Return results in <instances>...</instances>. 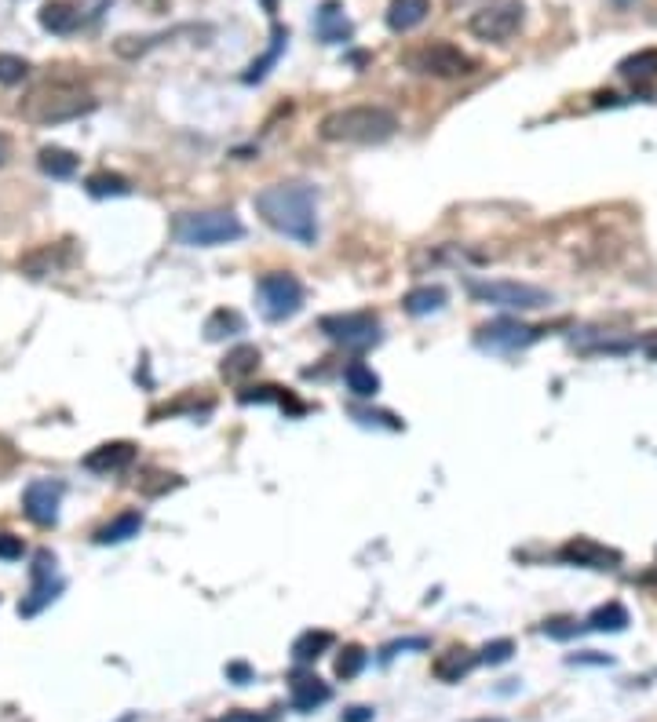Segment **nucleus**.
<instances>
[{
    "label": "nucleus",
    "instance_id": "nucleus-34",
    "mask_svg": "<svg viewBox=\"0 0 657 722\" xmlns=\"http://www.w3.org/2000/svg\"><path fill=\"white\" fill-rule=\"evenodd\" d=\"M282 45H285V33H282V29H278V33H275V45H270V52H267V55H263V59H256V62H252V66H249V73H245V80H263V73H267V66H270V62H275V59H278V52H282Z\"/></svg>",
    "mask_w": 657,
    "mask_h": 722
},
{
    "label": "nucleus",
    "instance_id": "nucleus-42",
    "mask_svg": "<svg viewBox=\"0 0 657 722\" xmlns=\"http://www.w3.org/2000/svg\"><path fill=\"white\" fill-rule=\"evenodd\" d=\"M613 4H617V8H628V4H636V0H613Z\"/></svg>",
    "mask_w": 657,
    "mask_h": 722
},
{
    "label": "nucleus",
    "instance_id": "nucleus-19",
    "mask_svg": "<svg viewBox=\"0 0 657 722\" xmlns=\"http://www.w3.org/2000/svg\"><path fill=\"white\" fill-rule=\"evenodd\" d=\"M333 693H329V686L322 678H315V675H300L296 682H292V708L296 711H315L318 704H325Z\"/></svg>",
    "mask_w": 657,
    "mask_h": 722
},
{
    "label": "nucleus",
    "instance_id": "nucleus-23",
    "mask_svg": "<svg viewBox=\"0 0 657 722\" xmlns=\"http://www.w3.org/2000/svg\"><path fill=\"white\" fill-rule=\"evenodd\" d=\"M238 332H245V317H242L238 310L219 307V310H212L209 321H205V340H212V343L230 340V336H238Z\"/></svg>",
    "mask_w": 657,
    "mask_h": 722
},
{
    "label": "nucleus",
    "instance_id": "nucleus-16",
    "mask_svg": "<svg viewBox=\"0 0 657 722\" xmlns=\"http://www.w3.org/2000/svg\"><path fill=\"white\" fill-rule=\"evenodd\" d=\"M315 29H318V37L325 40V45H340V40L351 37V22L343 19V8L336 4V0H325V4L318 8Z\"/></svg>",
    "mask_w": 657,
    "mask_h": 722
},
{
    "label": "nucleus",
    "instance_id": "nucleus-7",
    "mask_svg": "<svg viewBox=\"0 0 657 722\" xmlns=\"http://www.w3.org/2000/svg\"><path fill=\"white\" fill-rule=\"evenodd\" d=\"M322 332L340 343L343 350H369L380 343V321L369 310H351V314H325L322 321Z\"/></svg>",
    "mask_w": 657,
    "mask_h": 722
},
{
    "label": "nucleus",
    "instance_id": "nucleus-1",
    "mask_svg": "<svg viewBox=\"0 0 657 722\" xmlns=\"http://www.w3.org/2000/svg\"><path fill=\"white\" fill-rule=\"evenodd\" d=\"M252 205L259 219L278 230L282 237H292L300 245H315L318 241V197L315 186L307 183H270L263 186Z\"/></svg>",
    "mask_w": 657,
    "mask_h": 722
},
{
    "label": "nucleus",
    "instance_id": "nucleus-12",
    "mask_svg": "<svg viewBox=\"0 0 657 722\" xmlns=\"http://www.w3.org/2000/svg\"><path fill=\"white\" fill-rule=\"evenodd\" d=\"M559 558L566 566H585V570H617L621 566V554L606 544H595L592 537H573L559 547Z\"/></svg>",
    "mask_w": 657,
    "mask_h": 722
},
{
    "label": "nucleus",
    "instance_id": "nucleus-35",
    "mask_svg": "<svg viewBox=\"0 0 657 722\" xmlns=\"http://www.w3.org/2000/svg\"><path fill=\"white\" fill-rule=\"evenodd\" d=\"M22 551H26L22 537H12V533H0V558H4V562H15V558H22Z\"/></svg>",
    "mask_w": 657,
    "mask_h": 722
},
{
    "label": "nucleus",
    "instance_id": "nucleus-33",
    "mask_svg": "<svg viewBox=\"0 0 657 722\" xmlns=\"http://www.w3.org/2000/svg\"><path fill=\"white\" fill-rule=\"evenodd\" d=\"M512 653H515V642L512 638H497V642H486L479 660L482 664H505V660H512Z\"/></svg>",
    "mask_w": 657,
    "mask_h": 722
},
{
    "label": "nucleus",
    "instance_id": "nucleus-14",
    "mask_svg": "<svg viewBox=\"0 0 657 722\" xmlns=\"http://www.w3.org/2000/svg\"><path fill=\"white\" fill-rule=\"evenodd\" d=\"M132 460H136L132 441H106V446H99L85 456V467L92 474H113V471H125Z\"/></svg>",
    "mask_w": 657,
    "mask_h": 722
},
{
    "label": "nucleus",
    "instance_id": "nucleus-15",
    "mask_svg": "<svg viewBox=\"0 0 657 722\" xmlns=\"http://www.w3.org/2000/svg\"><path fill=\"white\" fill-rule=\"evenodd\" d=\"M428 15H431V0H391L388 4V26L395 33L416 29Z\"/></svg>",
    "mask_w": 657,
    "mask_h": 722
},
{
    "label": "nucleus",
    "instance_id": "nucleus-29",
    "mask_svg": "<svg viewBox=\"0 0 657 722\" xmlns=\"http://www.w3.org/2000/svg\"><path fill=\"white\" fill-rule=\"evenodd\" d=\"M329 646H333V635H329V631H303V635L292 642V657H296V660H318Z\"/></svg>",
    "mask_w": 657,
    "mask_h": 722
},
{
    "label": "nucleus",
    "instance_id": "nucleus-13",
    "mask_svg": "<svg viewBox=\"0 0 657 722\" xmlns=\"http://www.w3.org/2000/svg\"><path fill=\"white\" fill-rule=\"evenodd\" d=\"M533 340H537V329L519 325V321H508V317H500V321H493V325L479 329V347H493V350H519V347H526Z\"/></svg>",
    "mask_w": 657,
    "mask_h": 722
},
{
    "label": "nucleus",
    "instance_id": "nucleus-37",
    "mask_svg": "<svg viewBox=\"0 0 657 722\" xmlns=\"http://www.w3.org/2000/svg\"><path fill=\"white\" fill-rule=\"evenodd\" d=\"M216 722H270V715H256V711H226Z\"/></svg>",
    "mask_w": 657,
    "mask_h": 722
},
{
    "label": "nucleus",
    "instance_id": "nucleus-41",
    "mask_svg": "<svg viewBox=\"0 0 657 722\" xmlns=\"http://www.w3.org/2000/svg\"><path fill=\"white\" fill-rule=\"evenodd\" d=\"M570 664H610V657H570Z\"/></svg>",
    "mask_w": 657,
    "mask_h": 722
},
{
    "label": "nucleus",
    "instance_id": "nucleus-27",
    "mask_svg": "<svg viewBox=\"0 0 657 722\" xmlns=\"http://www.w3.org/2000/svg\"><path fill=\"white\" fill-rule=\"evenodd\" d=\"M617 73L628 77V80H650V77H657V48H643V52L621 59Z\"/></svg>",
    "mask_w": 657,
    "mask_h": 722
},
{
    "label": "nucleus",
    "instance_id": "nucleus-20",
    "mask_svg": "<svg viewBox=\"0 0 657 722\" xmlns=\"http://www.w3.org/2000/svg\"><path fill=\"white\" fill-rule=\"evenodd\" d=\"M256 369H259V350H256L252 343H242V347H234V350H226L223 365H219V373H223L226 380H245V376H252Z\"/></svg>",
    "mask_w": 657,
    "mask_h": 722
},
{
    "label": "nucleus",
    "instance_id": "nucleus-32",
    "mask_svg": "<svg viewBox=\"0 0 657 722\" xmlns=\"http://www.w3.org/2000/svg\"><path fill=\"white\" fill-rule=\"evenodd\" d=\"M29 77V62L19 55H0V85H19Z\"/></svg>",
    "mask_w": 657,
    "mask_h": 722
},
{
    "label": "nucleus",
    "instance_id": "nucleus-43",
    "mask_svg": "<svg viewBox=\"0 0 657 722\" xmlns=\"http://www.w3.org/2000/svg\"><path fill=\"white\" fill-rule=\"evenodd\" d=\"M479 722H505V718H479Z\"/></svg>",
    "mask_w": 657,
    "mask_h": 722
},
{
    "label": "nucleus",
    "instance_id": "nucleus-25",
    "mask_svg": "<svg viewBox=\"0 0 657 722\" xmlns=\"http://www.w3.org/2000/svg\"><path fill=\"white\" fill-rule=\"evenodd\" d=\"M573 347L585 350V354H628L636 350V340L625 336H603V332H588V336H573Z\"/></svg>",
    "mask_w": 657,
    "mask_h": 722
},
{
    "label": "nucleus",
    "instance_id": "nucleus-36",
    "mask_svg": "<svg viewBox=\"0 0 657 722\" xmlns=\"http://www.w3.org/2000/svg\"><path fill=\"white\" fill-rule=\"evenodd\" d=\"M545 635H552V638H570V635H577V620H548V624H545Z\"/></svg>",
    "mask_w": 657,
    "mask_h": 722
},
{
    "label": "nucleus",
    "instance_id": "nucleus-26",
    "mask_svg": "<svg viewBox=\"0 0 657 722\" xmlns=\"http://www.w3.org/2000/svg\"><path fill=\"white\" fill-rule=\"evenodd\" d=\"M343 383L355 398H376L380 394V376L365 365V361H351V365L343 369Z\"/></svg>",
    "mask_w": 657,
    "mask_h": 722
},
{
    "label": "nucleus",
    "instance_id": "nucleus-21",
    "mask_svg": "<svg viewBox=\"0 0 657 722\" xmlns=\"http://www.w3.org/2000/svg\"><path fill=\"white\" fill-rule=\"evenodd\" d=\"M446 289L442 285H420V289H413V292H406V299H402V307H406V314H413V317H423V314H435V310H442L446 307Z\"/></svg>",
    "mask_w": 657,
    "mask_h": 722
},
{
    "label": "nucleus",
    "instance_id": "nucleus-4",
    "mask_svg": "<svg viewBox=\"0 0 657 722\" xmlns=\"http://www.w3.org/2000/svg\"><path fill=\"white\" fill-rule=\"evenodd\" d=\"M172 234H176L179 245L216 249V245H226V241H238L245 234V226L234 212L209 209V212H179L172 219Z\"/></svg>",
    "mask_w": 657,
    "mask_h": 722
},
{
    "label": "nucleus",
    "instance_id": "nucleus-8",
    "mask_svg": "<svg viewBox=\"0 0 657 722\" xmlns=\"http://www.w3.org/2000/svg\"><path fill=\"white\" fill-rule=\"evenodd\" d=\"M522 19H526V8L519 0H500V4L479 8L468 19V29H472V37L486 40V45H505V40H512L522 29Z\"/></svg>",
    "mask_w": 657,
    "mask_h": 722
},
{
    "label": "nucleus",
    "instance_id": "nucleus-30",
    "mask_svg": "<svg viewBox=\"0 0 657 722\" xmlns=\"http://www.w3.org/2000/svg\"><path fill=\"white\" fill-rule=\"evenodd\" d=\"M85 190H88L92 197H125L132 186H128V179L118 176V172H95V176L85 179Z\"/></svg>",
    "mask_w": 657,
    "mask_h": 722
},
{
    "label": "nucleus",
    "instance_id": "nucleus-38",
    "mask_svg": "<svg viewBox=\"0 0 657 722\" xmlns=\"http://www.w3.org/2000/svg\"><path fill=\"white\" fill-rule=\"evenodd\" d=\"M226 675H230V678H238V682H249V678H252V671H249L245 664H230Z\"/></svg>",
    "mask_w": 657,
    "mask_h": 722
},
{
    "label": "nucleus",
    "instance_id": "nucleus-39",
    "mask_svg": "<svg viewBox=\"0 0 657 722\" xmlns=\"http://www.w3.org/2000/svg\"><path fill=\"white\" fill-rule=\"evenodd\" d=\"M373 718V711L369 708H351V715H347L343 722H369Z\"/></svg>",
    "mask_w": 657,
    "mask_h": 722
},
{
    "label": "nucleus",
    "instance_id": "nucleus-5",
    "mask_svg": "<svg viewBox=\"0 0 657 722\" xmlns=\"http://www.w3.org/2000/svg\"><path fill=\"white\" fill-rule=\"evenodd\" d=\"M468 292L479 303L489 307H505V310H540L552 303V292L530 285V281H505V277H472L468 281Z\"/></svg>",
    "mask_w": 657,
    "mask_h": 722
},
{
    "label": "nucleus",
    "instance_id": "nucleus-11",
    "mask_svg": "<svg viewBox=\"0 0 657 722\" xmlns=\"http://www.w3.org/2000/svg\"><path fill=\"white\" fill-rule=\"evenodd\" d=\"M59 500H62V486L52 478H41V481H29L26 493H22V511L29 521L37 526H55L59 521Z\"/></svg>",
    "mask_w": 657,
    "mask_h": 722
},
{
    "label": "nucleus",
    "instance_id": "nucleus-9",
    "mask_svg": "<svg viewBox=\"0 0 657 722\" xmlns=\"http://www.w3.org/2000/svg\"><path fill=\"white\" fill-rule=\"evenodd\" d=\"M256 292H259L267 321H285V317L300 314V307H303V285L292 274H263Z\"/></svg>",
    "mask_w": 657,
    "mask_h": 722
},
{
    "label": "nucleus",
    "instance_id": "nucleus-6",
    "mask_svg": "<svg viewBox=\"0 0 657 722\" xmlns=\"http://www.w3.org/2000/svg\"><path fill=\"white\" fill-rule=\"evenodd\" d=\"M413 73H423V77H439V80H456V77H472L479 70V62L460 52L449 40H431V45H420L413 52H406L402 59Z\"/></svg>",
    "mask_w": 657,
    "mask_h": 722
},
{
    "label": "nucleus",
    "instance_id": "nucleus-31",
    "mask_svg": "<svg viewBox=\"0 0 657 722\" xmlns=\"http://www.w3.org/2000/svg\"><path fill=\"white\" fill-rule=\"evenodd\" d=\"M362 668H365V650H362V646H347V650L336 657V675H340V678H355Z\"/></svg>",
    "mask_w": 657,
    "mask_h": 722
},
{
    "label": "nucleus",
    "instance_id": "nucleus-22",
    "mask_svg": "<svg viewBox=\"0 0 657 722\" xmlns=\"http://www.w3.org/2000/svg\"><path fill=\"white\" fill-rule=\"evenodd\" d=\"M475 664H479V657H475V653H468V650L453 646V650H446V653L435 660V678H442V682H460V678L468 675Z\"/></svg>",
    "mask_w": 657,
    "mask_h": 722
},
{
    "label": "nucleus",
    "instance_id": "nucleus-17",
    "mask_svg": "<svg viewBox=\"0 0 657 722\" xmlns=\"http://www.w3.org/2000/svg\"><path fill=\"white\" fill-rule=\"evenodd\" d=\"M41 26L48 33L66 37V33H73L77 26H81V12H77L70 0H48V4L41 8Z\"/></svg>",
    "mask_w": 657,
    "mask_h": 722
},
{
    "label": "nucleus",
    "instance_id": "nucleus-18",
    "mask_svg": "<svg viewBox=\"0 0 657 722\" xmlns=\"http://www.w3.org/2000/svg\"><path fill=\"white\" fill-rule=\"evenodd\" d=\"M139 529H143V514L125 511V514H118L113 521H106V526L95 529V544H125V540L139 537Z\"/></svg>",
    "mask_w": 657,
    "mask_h": 722
},
{
    "label": "nucleus",
    "instance_id": "nucleus-40",
    "mask_svg": "<svg viewBox=\"0 0 657 722\" xmlns=\"http://www.w3.org/2000/svg\"><path fill=\"white\" fill-rule=\"evenodd\" d=\"M8 157H12V143H8L4 135H0V168L8 165Z\"/></svg>",
    "mask_w": 657,
    "mask_h": 722
},
{
    "label": "nucleus",
    "instance_id": "nucleus-10",
    "mask_svg": "<svg viewBox=\"0 0 657 722\" xmlns=\"http://www.w3.org/2000/svg\"><path fill=\"white\" fill-rule=\"evenodd\" d=\"M59 587H62V584L55 580V554H52V551H37V562H33V587H29V595L19 602V613H22V617H37V613H41L48 602L55 598Z\"/></svg>",
    "mask_w": 657,
    "mask_h": 722
},
{
    "label": "nucleus",
    "instance_id": "nucleus-28",
    "mask_svg": "<svg viewBox=\"0 0 657 722\" xmlns=\"http://www.w3.org/2000/svg\"><path fill=\"white\" fill-rule=\"evenodd\" d=\"M588 628L592 631H625L628 628V610L621 606V602H606V606H599L588 617Z\"/></svg>",
    "mask_w": 657,
    "mask_h": 722
},
{
    "label": "nucleus",
    "instance_id": "nucleus-2",
    "mask_svg": "<svg viewBox=\"0 0 657 722\" xmlns=\"http://www.w3.org/2000/svg\"><path fill=\"white\" fill-rule=\"evenodd\" d=\"M398 132V117L383 106H340L322 117L318 135L325 143H347V146H376L388 143Z\"/></svg>",
    "mask_w": 657,
    "mask_h": 722
},
{
    "label": "nucleus",
    "instance_id": "nucleus-3",
    "mask_svg": "<svg viewBox=\"0 0 657 722\" xmlns=\"http://www.w3.org/2000/svg\"><path fill=\"white\" fill-rule=\"evenodd\" d=\"M95 110V99L70 77H48L41 80L22 103L19 113L29 125H62V120H77Z\"/></svg>",
    "mask_w": 657,
    "mask_h": 722
},
{
    "label": "nucleus",
    "instance_id": "nucleus-24",
    "mask_svg": "<svg viewBox=\"0 0 657 722\" xmlns=\"http://www.w3.org/2000/svg\"><path fill=\"white\" fill-rule=\"evenodd\" d=\"M37 165H41V172L52 179H73L77 176V157L62 146H45L37 153Z\"/></svg>",
    "mask_w": 657,
    "mask_h": 722
}]
</instances>
